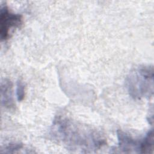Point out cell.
Here are the masks:
<instances>
[{"mask_svg": "<svg viewBox=\"0 0 154 154\" xmlns=\"http://www.w3.org/2000/svg\"><path fill=\"white\" fill-rule=\"evenodd\" d=\"M57 127L58 137L66 144L82 148L97 149L105 143L96 132L81 129L67 120L58 119L54 125Z\"/></svg>", "mask_w": 154, "mask_h": 154, "instance_id": "obj_1", "label": "cell"}, {"mask_svg": "<svg viewBox=\"0 0 154 154\" xmlns=\"http://www.w3.org/2000/svg\"><path fill=\"white\" fill-rule=\"evenodd\" d=\"M153 67L143 66L135 69L127 78L129 92L135 99L150 97L153 91Z\"/></svg>", "mask_w": 154, "mask_h": 154, "instance_id": "obj_2", "label": "cell"}, {"mask_svg": "<svg viewBox=\"0 0 154 154\" xmlns=\"http://www.w3.org/2000/svg\"><path fill=\"white\" fill-rule=\"evenodd\" d=\"M22 22L21 15L11 13L6 6L1 7L0 17L1 40H7L10 35L11 29L19 27Z\"/></svg>", "mask_w": 154, "mask_h": 154, "instance_id": "obj_3", "label": "cell"}, {"mask_svg": "<svg viewBox=\"0 0 154 154\" xmlns=\"http://www.w3.org/2000/svg\"><path fill=\"white\" fill-rule=\"evenodd\" d=\"M12 84L10 81L5 80L4 82L1 84V97L2 103L4 106L8 108H11L14 106L13 100L11 93Z\"/></svg>", "mask_w": 154, "mask_h": 154, "instance_id": "obj_4", "label": "cell"}, {"mask_svg": "<svg viewBox=\"0 0 154 154\" xmlns=\"http://www.w3.org/2000/svg\"><path fill=\"white\" fill-rule=\"evenodd\" d=\"M17 100H22L24 97V85L20 81L17 82V89H16Z\"/></svg>", "mask_w": 154, "mask_h": 154, "instance_id": "obj_5", "label": "cell"}]
</instances>
